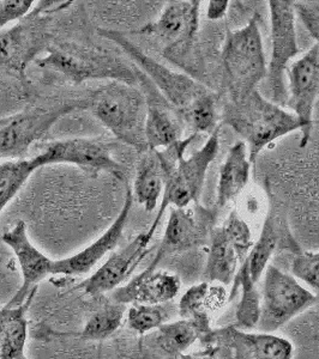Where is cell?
I'll return each mask as SVG.
<instances>
[{
  "label": "cell",
  "instance_id": "cell-15",
  "mask_svg": "<svg viewBox=\"0 0 319 359\" xmlns=\"http://www.w3.org/2000/svg\"><path fill=\"white\" fill-rule=\"evenodd\" d=\"M288 98L286 106L303 123L299 147H305L311 140L313 111L319 98V45L299 57L287 69Z\"/></svg>",
  "mask_w": 319,
  "mask_h": 359
},
{
  "label": "cell",
  "instance_id": "cell-22",
  "mask_svg": "<svg viewBox=\"0 0 319 359\" xmlns=\"http://www.w3.org/2000/svg\"><path fill=\"white\" fill-rule=\"evenodd\" d=\"M181 289L178 274L162 269L145 271L112 291L111 299L122 304H164L173 302Z\"/></svg>",
  "mask_w": 319,
  "mask_h": 359
},
{
  "label": "cell",
  "instance_id": "cell-7",
  "mask_svg": "<svg viewBox=\"0 0 319 359\" xmlns=\"http://www.w3.org/2000/svg\"><path fill=\"white\" fill-rule=\"evenodd\" d=\"M221 64L228 100L245 97L258 90L268 74L259 13H254L242 28L229 30Z\"/></svg>",
  "mask_w": 319,
  "mask_h": 359
},
{
  "label": "cell",
  "instance_id": "cell-10",
  "mask_svg": "<svg viewBox=\"0 0 319 359\" xmlns=\"http://www.w3.org/2000/svg\"><path fill=\"white\" fill-rule=\"evenodd\" d=\"M86 103H59L33 106L0 118V159L25 158L34 144L44 138L64 116L84 108Z\"/></svg>",
  "mask_w": 319,
  "mask_h": 359
},
{
  "label": "cell",
  "instance_id": "cell-19",
  "mask_svg": "<svg viewBox=\"0 0 319 359\" xmlns=\"http://www.w3.org/2000/svg\"><path fill=\"white\" fill-rule=\"evenodd\" d=\"M1 241L13 250L21 267V287L4 306L15 308L22 306L27 301L32 291L37 289L39 283L49 276H53L54 260L40 252L32 243L25 222H17L13 228L1 235Z\"/></svg>",
  "mask_w": 319,
  "mask_h": 359
},
{
  "label": "cell",
  "instance_id": "cell-11",
  "mask_svg": "<svg viewBox=\"0 0 319 359\" xmlns=\"http://www.w3.org/2000/svg\"><path fill=\"white\" fill-rule=\"evenodd\" d=\"M202 351L216 359H292L288 339L274 333L250 332L235 325L214 328L201 340Z\"/></svg>",
  "mask_w": 319,
  "mask_h": 359
},
{
  "label": "cell",
  "instance_id": "cell-13",
  "mask_svg": "<svg viewBox=\"0 0 319 359\" xmlns=\"http://www.w3.org/2000/svg\"><path fill=\"white\" fill-rule=\"evenodd\" d=\"M208 333L193 320L169 321L147 334L118 339V359H181Z\"/></svg>",
  "mask_w": 319,
  "mask_h": 359
},
{
  "label": "cell",
  "instance_id": "cell-9",
  "mask_svg": "<svg viewBox=\"0 0 319 359\" xmlns=\"http://www.w3.org/2000/svg\"><path fill=\"white\" fill-rule=\"evenodd\" d=\"M263 276L259 332L275 333L318 301L313 291L276 266H268Z\"/></svg>",
  "mask_w": 319,
  "mask_h": 359
},
{
  "label": "cell",
  "instance_id": "cell-37",
  "mask_svg": "<svg viewBox=\"0 0 319 359\" xmlns=\"http://www.w3.org/2000/svg\"><path fill=\"white\" fill-rule=\"evenodd\" d=\"M181 359H216L214 355H209V353H205V352L200 351L196 352V353H185V355H181Z\"/></svg>",
  "mask_w": 319,
  "mask_h": 359
},
{
  "label": "cell",
  "instance_id": "cell-27",
  "mask_svg": "<svg viewBox=\"0 0 319 359\" xmlns=\"http://www.w3.org/2000/svg\"><path fill=\"white\" fill-rule=\"evenodd\" d=\"M240 265L242 262L225 230L222 226H216L209 241L203 280L211 284L230 285Z\"/></svg>",
  "mask_w": 319,
  "mask_h": 359
},
{
  "label": "cell",
  "instance_id": "cell-24",
  "mask_svg": "<svg viewBox=\"0 0 319 359\" xmlns=\"http://www.w3.org/2000/svg\"><path fill=\"white\" fill-rule=\"evenodd\" d=\"M251 167H254V164L249 157V149L242 140H237L229 147L220 167L215 205L219 211L244 192L250 181Z\"/></svg>",
  "mask_w": 319,
  "mask_h": 359
},
{
  "label": "cell",
  "instance_id": "cell-35",
  "mask_svg": "<svg viewBox=\"0 0 319 359\" xmlns=\"http://www.w3.org/2000/svg\"><path fill=\"white\" fill-rule=\"evenodd\" d=\"M34 4L35 1L32 0H0V29L27 16Z\"/></svg>",
  "mask_w": 319,
  "mask_h": 359
},
{
  "label": "cell",
  "instance_id": "cell-17",
  "mask_svg": "<svg viewBox=\"0 0 319 359\" xmlns=\"http://www.w3.org/2000/svg\"><path fill=\"white\" fill-rule=\"evenodd\" d=\"M301 252L303 249L292 233L291 225L283 208L271 203L261 235L242 264L249 271L252 280L258 283L271 265L274 255L289 253L294 257Z\"/></svg>",
  "mask_w": 319,
  "mask_h": 359
},
{
  "label": "cell",
  "instance_id": "cell-28",
  "mask_svg": "<svg viewBox=\"0 0 319 359\" xmlns=\"http://www.w3.org/2000/svg\"><path fill=\"white\" fill-rule=\"evenodd\" d=\"M240 292V301L235 311V326L251 331L257 328L261 316V292L258 291L257 283L251 278L245 266H239L237 274L229 291V301L237 297Z\"/></svg>",
  "mask_w": 319,
  "mask_h": 359
},
{
  "label": "cell",
  "instance_id": "cell-2",
  "mask_svg": "<svg viewBox=\"0 0 319 359\" xmlns=\"http://www.w3.org/2000/svg\"><path fill=\"white\" fill-rule=\"evenodd\" d=\"M220 131L219 127L190 157L185 154L197 137L193 133L171 147L156 150L164 172V191L155 219L147 230L149 235L154 237L168 208H184L200 203L209 167L220 151Z\"/></svg>",
  "mask_w": 319,
  "mask_h": 359
},
{
  "label": "cell",
  "instance_id": "cell-14",
  "mask_svg": "<svg viewBox=\"0 0 319 359\" xmlns=\"http://www.w3.org/2000/svg\"><path fill=\"white\" fill-rule=\"evenodd\" d=\"M271 15V57L268 64L266 79L271 91V100L278 106H286L287 69L300 49L297 36V13L294 1L271 0L268 3Z\"/></svg>",
  "mask_w": 319,
  "mask_h": 359
},
{
  "label": "cell",
  "instance_id": "cell-25",
  "mask_svg": "<svg viewBox=\"0 0 319 359\" xmlns=\"http://www.w3.org/2000/svg\"><path fill=\"white\" fill-rule=\"evenodd\" d=\"M37 289L22 306L0 308V359H29L25 355L28 337V313Z\"/></svg>",
  "mask_w": 319,
  "mask_h": 359
},
{
  "label": "cell",
  "instance_id": "cell-23",
  "mask_svg": "<svg viewBox=\"0 0 319 359\" xmlns=\"http://www.w3.org/2000/svg\"><path fill=\"white\" fill-rule=\"evenodd\" d=\"M229 302V292L221 284L197 283L188 287L178 303V315L181 318L193 320L204 331L213 330L210 314L220 311Z\"/></svg>",
  "mask_w": 319,
  "mask_h": 359
},
{
  "label": "cell",
  "instance_id": "cell-36",
  "mask_svg": "<svg viewBox=\"0 0 319 359\" xmlns=\"http://www.w3.org/2000/svg\"><path fill=\"white\" fill-rule=\"evenodd\" d=\"M230 1L227 0H210L207 8V18L210 21H219L228 13Z\"/></svg>",
  "mask_w": 319,
  "mask_h": 359
},
{
  "label": "cell",
  "instance_id": "cell-21",
  "mask_svg": "<svg viewBox=\"0 0 319 359\" xmlns=\"http://www.w3.org/2000/svg\"><path fill=\"white\" fill-rule=\"evenodd\" d=\"M134 194L131 188H127L123 208L111 226L98 237L96 241L82 249L72 257L54 260L53 276L62 274L65 277H81L89 273L98 262L118 245L126 228L127 221L134 206Z\"/></svg>",
  "mask_w": 319,
  "mask_h": 359
},
{
  "label": "cell",
  "instance_id": "cell-29",
  "mask_svg": "<svg viewBox=\"0 0 319 359\" xmlns=\"http://www.w3.org/2000/svg\"><path fill=\"white\" fill-rule=\"evenodd\" d=\"M126 314V308L125 304L122 303L111 302L106 303L105 306L98 308V311H94L91 315L86 326L78 333H56L51 332L54 337H71V338H78L81 340H88V341H103L115 334L118 331L124 318Z\"/></svg>",
  "mask_w": 319,
  "mask_h": 359
},
{
  "label": "cell",
  "instance_id": "cell-18",
  "mask_svg": "<svg viewBox=\"0 0 319 359\" xmlns=\"http://www.w3.org/2000/svg\"><path fill=\"white\" fill-rule=\"evenodd\" d=\"M152 236L148 231L139 233L129 245L111 254L91 277L78 284L77 289L91 297H98L118 289L152 250Z\"/></svg>",
  "mask_w": 319,
  "mask_h": 359
},
{
  "label": "cell",
  "instance_id": "cell-12",
  "mask_svg": "<svg viewBox=\"0 0 319 359\" xmlns=\"http://www.w3.org/2000/svg\"><path fill=\"white\" fill-rule=\"evenodd\" d=\"M219 210L205 208L200 203L188 208H171L164 236L152 264L145 271H155L164 259L176 254L208 247L210 236L216 228Z\"/></svg>",
  "mask_w": 319,
  "mask_h": 359
},
{
  "label": "cell",
  "instance_id": "cell-34",
  "mask_svg": "<svg viewBox=\"0 0 319 359\" xmlns=\"http://www.w3.org/2000/svg\"><path fill=\"white\" fill-rule=\"evenodd\" d=\"M297 17L319 45V1H294Z\"/></svg>",
  "mask_w": 319,
  "mask_h": 359
},
{
  "label": "cell",
  "instance_id": "cell-32",
  "mask_svg": "<svg viewBox=\"0 0 319 359\" xmlns=\"http://www.w3.org/2000/svg\"><path fill=\"white\" fill-rule=\"evenodd\" d=\"M222 228L225 230L229 242L235 249L239 260L240 262H244L254 245L250 226L237 212V210H233L229 213Z\"/></svg>",
  "mask_w": 319,
  "mask_h": 359
},
{
  "label": "cell",
  "instance_id": "cell-5",
  "mask_svg": "<svg viewBox=\"0 0 319 359\" xmlns=\"http://www.w3.org/2000/svg\"><path fill=\"white\" fill-rule=\"evenodd\" d=\"M37 65L62 74L76 86L86 81H117L138 86L139 69L100 46L54 41Z\"/></svg>",
  "mask_w": 319,
  "mask_h": 359
},
{
  "label": "cell",
  "instance_id": "cell-20",
  "mask_svg": "<svg viewBox=\"0 0 319 359\" xmlns=\"http://www.w3.org/2000/svg\"><path fill=\"white\" fill-rule=\"evenodd\" d=\"M138 86L147 100L145 140L148 150H161L183 139L184 123L147 76L139 71Z\"/></svg>",
  "mask_w": 319,
  "mask_h": 359
},
{
  "label": "cell",
  "instance_id": "cell-16",
  "mask_svg": "<svg viewBox=\"0 0 319 359\" xmlns=\"http://www.w3.org/2000/svg\"><path fill=\"white\" fill-rule=\"evenodd\" d=\"M42 167L51 164H72L86 172H108L124 179L123 167L113 158L105 144L91 138H71L46 144L37 155Z\"/></svg>",
  "mask_w": 319,
  "mask_h": 359
},
{
  "label": "cell",
  "instance_id": "cell-4",
  "mask_svg": "<svg viewBox=\"0 0 319 359\" xmlns=\"http://www.w3.org/2000/svg\"><path fill=\"white\" fill-rule=\"evenodd\" d=\"M201 4L198 0L168 1L155 21L144 25L135 33L161 42L164 59L183 69L184 74L204 83L202 78L204 64L198 45Z\"/></svg>",
  "mask_w": 319,
  "mask_h": 359
},
{
  "label": "cell",
  "instance_id": "cell-6",
  "mask_svg": "<svg viewBox=\"0 0 319 359\" xmlns=\"http://www.w3.org/2000/svg\"><path fill=\"white\" fill-rule=\"evenodd\" d=\"M86 108L118 140L139 154L148 150L147 100L139 86L117 81L107 82L91 93Z\"/></svg>",
  "mask_w": 319,
  "mask_h": 359
},
{
  "label": "cell",
  "instance_id": "cell-3",
  "mask_svg": "<svg viewBox=\"0 0 319 359\" xmlns=\"http://www.w3.org/2000/svg\"><path fill=\"white\" fill-rule=\"evenodd\" d=\"M221 121L242 137L254 165L258 155L266 147L293 132L303 130V123L292 111L266 100L259 90L245 97L227 100Z\"/></svg>",
  "mask_w": 319,
  "mask_h": 359
},
{
  "label": "cell",
  "instance_id": "cell-26",
  "mask_svg": "<svg viewBox=\"0 0 319 359\" xmlns=\"http://www.w3.org/2000/svg\"><path fill=\"white\" fill-rule=\"evenodd\" d=\"M139 155L132 194L137 204L152 212L164 196V172L156 150H145Z\"/></svg>",
  "mask_w": 319,
  "mask_h": 359
},
{
  "label": "cell",
  "instance_id": "cell-31",
  "mask_svg": "<svg viewBox=\"0 0 319 359\" xmlns=\"http://www.w3.org/2000/svg\"><path fill=\"white\" fill-rule=\"evenodd\" d=\"M178 314V304H134L126 311L127 327L136 334L144 335L169 323Z\"/></svg>",
  "mask_w": 319,
  "mask_h": 359
},
{
  "label": "cell",
  "instance_id": "cell-1",
  "mask_svg": "<svg viewBox=\"0 0 319 359\" xmlns=\"http://www.w3.org/2000/svg\"><path fill=\"white\" fill-rule=\"evenodd\" d=\"M100 36L115 42L137 69L147 76L160 94L179 114L193 133H213L217 128L219 95L204 83L156 62L138 46L113 29H98Z\"/></svg>",
  "mask_w": 319,
  "mask_h": 359
},
{
  "label": "cell",
  "instance_id": "cell-33",
  "mask_svg": "<svg viewBox=\"0 0 319 359\" xmlns=\"http://www.w3.org/2000/svg\"><path fill=\"white\" fill-rule=\"evenodd\" d=\"M292 274L305 283L319 298V252H301L293 257Z\"/></svg>",
  "mask_w": 319,
  "mask_h": 359
},
{
  "label": "cell",
  "instance_id": "cell-8",
  "mask_svg": "<svg viewBox=\"0 0 319 359\" xmlns=\"http://www.w3.org/2000/svg\"><path fill=\"white\" fill-rule=\"evenodd\" d=\"M39 1L33 10L11 28L0 32V66L25 76L30 62L45 53L53 43L51 32V15L66 8L69 3Z\"/></svg>",
  "mask_w": 319,
  "mask_h": 359
},
{
  "label": "cell",
  "instance_id": "cell-30",
  "mask_svg": "<svg viewBox=\"0 0 319 359\" xmlns=\"http://www.w3.org/2000/svg\"><path fill=\"white\" fill-rule=\"evenodd\" d=\"M40 168L42 165L37 156L30 159H13L0 163V213Z\"/></svg>",
  "mask_w": 319,
  "mask_h": 359
}]
</instances>
